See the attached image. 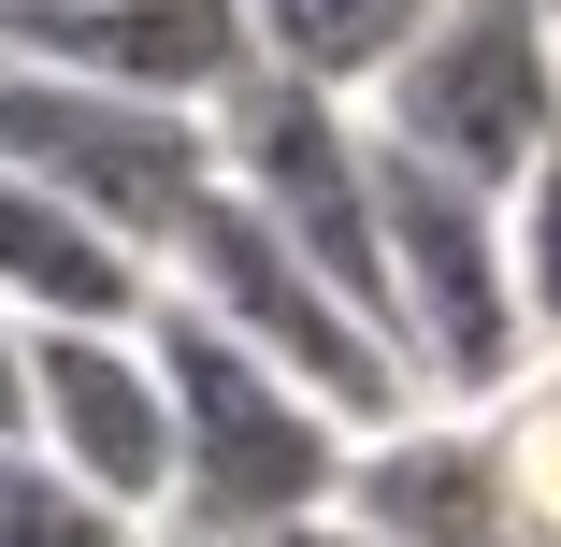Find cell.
<instances>
[{
    "instance_id": "8",
    "label": "cell",
    "mask_w": 561,
    "mask_h": 547,
    "mask_svg": "<svg viewBox=\"0 0 561 547\" xmlns=\"http://www.w3.org/2000/svg\"><path fill=\"white\" fill-rule=\"evenodd\" d=\"M346 518L375 547H547L533 490H518V447H504V418H461V403H432L403 432H375L360 476H346Z\"/></svg>"
},
{
    "instance_id": "10",
    "label": "cell",
    "mask_w": 561,
    "mask_h": 547,
    "mask_svg": "<svg viewBox=\"0 0 561 547\" xmlns=\"http://www.w3.org/2000/svg\"><path fill=\"white\" fill-rule=\"evenodd\" d=\"M461 0H260V44H274V72H302V87H331V101H375Z\"/></svg>"
},
{
    "instance_id": "6",
    "label": "cell",
    "mask_w": 561,
    "mask_h": 547,
    "mask_svg": "<svg viewBox=\"0 0 561 547\" xmlns=\"http://www.w3.org/2000/svg\"><path fill=\"white\" fill-rule=\"evenodd\" d=\"M15 447H30L44 476H72L87 504L173 533L187 418H173L159 332H15Z\"/></svg>"
},
{
    "instance_id": "4",
    "label": "cell",
    "mask_w": 561,
    "mask_h": 547,
    "mask_svg": "<svg viewBox=\"0 0 561 547\" xmlns=\"http://www.w3.org/2000/svg\"><path fill=\"white\" fill-rule=\"evenodd\" d=\"M0 173L87 202L101 231H130L173 274L187 231L216 216V187H231V145H216V116H159V101H101V87L15 72V87H0Z\"/></svg>"
},
{
    "instance_id": "5",
    "label": "cell",
    "mask_w": 561,
    "mask_h": 547,
    "mask_svg": "<svg viewBox=\"0 0 561 547\" xmlns=\"http://www.w3.org/2000/svg\"><path fill=\"white\" fill-rule=\"evenodd\" d=\"M360 116H375L403 159L518 202L533 159L561 145V0H461V15H446Z\"/></svg>"
},
{
    "instance_id": "7",
    "label": "cell",
    "mask_w": 561,
    "mask_h": 547,
    "mask_svg": "<svg viewBox=\"0 0 561 547\" xmlns=\"http://www.w3.org/2000/svg\"><path fill=\"white\" fill-rule=\"evenodd\" d=\"M0 44H15V72L159 101V116H231L274 72L260 0H0Z\"/></svg>"
},
{
    "instance_id": "12",
    "label": "cell",
    "mask_w": 561,
    "mask_h": 547,
    "mask_svg": "<svg viewBox=\"0 0 561 547\" xmlns=\"http://www.w3.org/2000/svg\"><path fill=\"white\" fill-rule=\"evenodd\" d=\"M504 216H518V303H533V346L561 361V145L533 159V187H518Z\"/></svg>"
},
{
    "instance_id": "13",
    "label": "cell",
    "mask_w": 561,
    "mask_h": 547,
    "mask_svg": "<svg viewBox=\"0 0 561 547\" xmlns=\"http://www.w3.org/2000/svg\"><path fill=\"white\" fill-rule=\"evenodd\" d=\"M274 547H375L360 518H302V533H274Z\"/></svg>"
},
{
    "instance_id": "1",
    "label": "cell",
    "mask_w": 561,
    "mask_h": 547,
    "mask_svg": "<svg viewBox=\"0 0 561 547\" xmlns=\"http://www.w3.org/2000/svg\"><path fill=\"white\" fill-rule=\"evenodd\" d=\"M173 361V418H187V476H173V533L159 547H274L302 518H346V476L375 432L346 403H317L302 375H274L245 332H216L202 303L159 317Z\"/></svg>"
},
{
    "instance_id": "2",
    "label": "cell",
    "mask_w": 561,
    "mask_h": 547,
    "mask_svg": "<svg viewBox=\"0 0 561 547\" xmlns=\"http://www.w3.org/2000/svg\"><path fill=\"white\" fill-rule=\"evenodd\" d=\"M375 173H389V274H403V361H417V389L461 403V418L518 403L547 375L533 303H518V216L490 187H461V173L403 159L389 130H375Z\"/></svg>"
},
{
    "instance_id": "11",
    "label": "cell",
    "mask_w": 561,
    "mask_h": 547,
    "mask_svg": "<svg viewBox=\"0 0 561 547\" xmlns=\"http://www.w3.org/2000/svg\"><path fill=\"white\" fill-rule=\"evenodd\" d=\"M0 547H159L145 518H116V504H87L72 476H44L30 447L0 461Z\"/></svg>"
},
{
    "instance_id": "3",
    "label": "cell",
    "mask_w": 561,
    "mask_h": 547,
    "mask_svg": "<svg viewBox=\"0 0 561 547\" xmlns=\"http://www.w3.org/2000/svg\"><path fill=\"white\" fill-rule=\"evenodd\" d=\"M173 303H202L216 332H245L274 375H302L317 403H346L360 432H403V418H432V389H417V361L375 332V317L331 288L274 216L245 202V187H216V216L187 231V260H173Z\"/></svg>"
},
{
    "instance_id": "9",
    "label": "cell",
    "mask_w": 561,
    "mask_h": 547,
    "mask_svg": "<svg viewBox=\"0 0 561 547\" xmlns=\"http://www.w3.org/2000/svg\"><path fill=\"white\" fill-rule=\"evenodd\" d=\"M0 303H15V332H159L173 274L130 231H101L87 202L0 173Z\"/></svg>"
}]
</instances>
